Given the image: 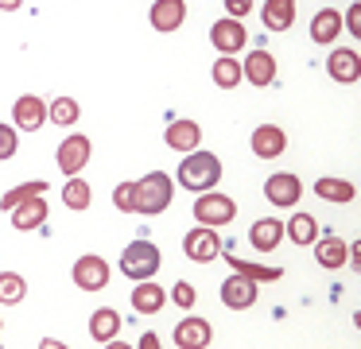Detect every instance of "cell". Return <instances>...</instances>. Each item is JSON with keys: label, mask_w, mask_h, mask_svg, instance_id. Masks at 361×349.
I'll return each instance as SVG.
<instances>
[{"label": "cell", "mask_w": 361, "mask_h": 349, "mask_svg": "<svg viewBox=\"0 0 361 349\" xmlns=\"http://www.w3.org/2000/svg\"><path fill=\"white\" fill-rule=\"evenodd\" d=\"M16 147H20V132L12 128V124H0V163L12 159V155H16Z\"/></svg>", "instance_id": "cell-34"}, {"label": "cell", "mask_w": 361, "mask_h": 349, "mask_svg": "<svg viewBox=\"0 0 361 349\" xmlns=\"http://www.w3.org/2000/svg\"><path fill=\"white\" fill-rule=\"evenodd\" d=\"M226 8H229V20H241V16H249V12H252L249 0H226Z\"/></svg>", "instance_id": "cell-36"}, {"label": "cell", "mask_w": 361, "mask_h": 349, "mask_svg": "<svg viewBox=\"0 0 361 349\" xmlns=\"http://www.w3.org/2000/svg\"><path fill=\"white\" fill-rule=\"evenodd\" d=\"M63 202H66V209H90V202H94V190H90V183L86 178H66V186H63Z\"/></svg>", "instance_id": "cell-29"}, {"label": "cell", "mask_w": 361, "mask_h": 349, "mask_svg": "<svg viewBox=\"0 0 361 349\" xmlns=\"http://www.w3.org/2000/svg\"><path fill=\"white\" fill-rule=\"evenodd\" d=\"M249 240H252L257 252H272V248L283 240V221H276V217H260V221H252Z\"/></svg>", "instance_id": "cell-20"}, {"label": "cell", "mask_w": 361, "mask_h": 349, "mask_svg": "<svg viewBox=\"0 0 361 349\" xmlns=\"http://www.w3.org/2000/svg\"><path fill=\"white\" fill-rule=\"evenodd\" d=\"M283 147H288V132H283L280 124H260V128L252 132V155H257V159H280Z\"/></svg>", "instance_id": "cell-10"}, {"label": "cell", "mask_w": 361, "mask_h": 349, "mask_svg": "<svg viewBox=\"0 0 361 349\" xmlns=\"http://www.w3.org/2000/svg\"><path fill=\"white\" fill-rule=\"evenodd\" d=\"M326 70H330V78L334 82H345V85H353L361 78V59H357V51H345V47H338V51H330V59H326Z\"/></svg>", "instance_id": "cell-17"}, {"label": "cell", "mask_w": 361, "mask_h": 349, "mask_svg": "<svg viewBox=\"0 0 361 349\" xmlns=\"http://www.w3.org/2000/svg\"><path fill=\"white\" fill-rule=\"evenodd\" d=\"M226 260L233 264V271H237V276L252 279V283H276V279L283 276L280 268H268V264H252V260H245V256H226Z\"/></svg>", "instance_id": "cell-26"}, {"label": "cell", "mask_w": 361, "mask_h": 349, "mask_svg": "<svg viewBox=\"0 0 361 349\" xmlns=\"http://www.w3.org/2000/svg\"><path fill=\"white\" fill-rule=\"evenodd\" d=\"M43 124H47V101L35 97V93L16 97V105H12V128H20V132H39Z\"/></svg>", "instance_id": "cell-7"}, {"label": "cell", "mask_w": 361, "mask_h": 349, "mask_svg": "<svg viewBox=\"0 0 361 349\" xmlns=\"http://www.w3.org/2000/svg\"><path fill=\"white\" fill-rule=\"evenodd\" d=\"M164 302H167L164 287L152 283V279H144V283L133 287V310H136V314H159V310H164Z\"/></svg>", "instance_id": "cell-19"}, {"label": "cell", "mask_w": 361, "mask_h": 349, "mask_svg": "<svg viewBox=\"0 0 361 349\" xmlns=\"http://www.w3.org/2000/svg\"><path fill=\"white\" fill-rule=\"evenodd\" d=\"M90 152H94L90 136H78V132H74V136H66L63 144H59V155H55L59 171H63L66 178H78V171L90 163Z\"/></svg>", "instance_id": "cell-5"}, {"label": "cell", "mask_w": 361, "mask_h": 349, "mask_svg": "<svg viewBox=\"0 0 361 349\" xmlns=\"http://www.w3.org/2000/svg\"><path fill=\"white\" fill-rule=\"evenodd\" d=\"M159 264H164V252H159L152 240H133V245L121 252V271H125L128 279H136V283L156 276Z\"/></svg>", "instance_id": "cell-3"}, {"label": "cell", "mask_w": 361, "mask_h": 349, "mask_svg": "<svg viewBox=\"0 0 361 349\" xmlns=\"http://www.w3.org/2000/svg\"><path fill=\"white\" fill-rule=\"evenodd\" d=\"M237 217V202L229 194H198L195 198V221L202 229H214V225H229Z\"/></svg>", "instance_id": "cell-4"}, {"label": "cell", "mask_w": 361, "mask_h": 349, "mask_svg": "<svg viewBox=\"0 0 361 349\" xmlns=\"http://www.w3.org/2000/svg\"><path fill=\"white\" fill-rule=\"evenodd\" d=\"M0 8H4V12H16V8H20V0H0Z\"/></svg>", "instance_id": "cell-40"}, {"label": "cell", "mask_w": 361, "mask_h": 349, "mask_svg": "<svg viewBox=\"0 0 361 349\" xmlns=\"http://www.w3.org/2000/svg\"><path fill=\"white\" fill-rule=\"evenodd\" d=\"M198 140H202V128H198L195 121H171L164 132V144L171 147V152H183V155L198 152Z\"/></svg>", "instance_id": "cell-15"}, {"label": "cell", "mask_w": 361, "mask_h": 349, "mask_svg": "<svg viewBox=\"0 0 361 349\" xmlns=\"http://www.w3.org/2000/svg\"><path fill=\"white\" fill-rule=\"evenodd\" d=\"M283 233H288L295 245H314V240H319V221H314L311 214H295L283 225Z\"/></svg>", "instance_id": "cell-27"}, {"label": "cell", "mask_w": 361, "mask_h": 349, "mask_svg": "<svg viewBox=\"0 0 361 349\" xmlns=\"http://www.w3.org/2000/svg\"><path fill=\"white\" fill-rule=\"evenodd\" d=\"M136 349H164V341H159V333H140V341H136Z\"/></svg>", "instance_id": "cell-38"}, {"label": "cell", "mask_w": 361, "mask_h": 349, "mask_svg": "<svg viewBox=\"0 0 361 349\" xmlns=\"http://www.w3.org/2000/svg\"><path fill=\"white\" fill-rule=\"evenodd\" d=\"M171 299H175V302H179V307H183V310H190V307H195V299H198V291H195V287H190V283H175V291H171Z\"/></svg>", "instance_id": "cell-35"}, {"label": "cell", "mask_w": 361, "mask_h": 349, "mask_svg": "<svg viewBox=\"0 0 361 349\" xmlns=\"http://www.w3.org/2000/svg\"><path fill=\"white\" fill-rule=\"evenodd\" d=\"M78 116H82V109H78V101H74V97H59V101H51V105H47V121H55L59 128H71Z\"/></svg>", "instance_id": "cell-31"}, {"label": "cell", "mask_w": 361, "mask_h": 349, "mask_svg": "<svg viewBox=\"0 0 361 349\" xmlns=\"http://www.w3.org/2000/svg\"><path fill=\"white\" fill-rule=\"evenodd\" d=\"M342 23H350L353 35H361V4H353L350 12H345V20H342Z\"/></svg>", "instance_id": "cell-37"}, {"label": "cell", "mask_w": 361, "mask_h": 349, "mask_svg": "<svg viewBox=\"0 0 361 349\" xmlns=\"http://www.w3.org/2000/svg\"><path fill=\"white\" fill-rule=\"evenodd\" d=\"M74 287H82V291H102V287H109V264L102 260V256L86 252L74 260Z\"/></svg>", "instance_id": "cell-6"}, {"label": "cell", "mask_w": 361, "mask_h": 349, "mask_svg": "<svg viewBox=\"0 0 361 349\" xmlns=\"http://www.w3.org/2000/svg\"><path fill=\"white\" fill-rule=\"evenodd\" d=\"M43 221H47V198H32V202L12 209V229H20V233L39 229Z\"/></svg>", "instance_id": "cell-23"}, {"label": "cell", "mask_w": 361, "mask_h": 349, "mask_svg": "<svg viewBox=\"0 0 361 349\" xmlns=\"http://www.w3.org/2000/svg\"><path fill=\"white\" fill-rule=\"evenodd\" d=\"M257 283H252V279H245V276H229L226 283H221V302H226L229 310H249L252 302H257Z\"/></svg>", "instance_id": "cell-13"}, {"label": "cell", "mask_w": 361, "mask_h": 349, "mask_svg": "<svg viewBox=\"0 0 361 349\" xmlns=\"http://www.w3.org/2000/svg\"><path fill=\"white\" fill-rule=\"evenodd\" d=\"M342 35V12L338 8H319L311 20V39L314 43H334Z\"/></svg>", "instance_id": "cell-22"}, {"label": "cell", "mask_w": 361, "mask_h": 349, "mask_svg": "<svg viewBox=\"0 0 361 349\" xmlns=\"http://www.w3.org/2000/svg\"><path fill=\"white\" fill-rule=\"evenodd\" d=\"M171 198H175V183L164 171H152V175H144L140 183H136V214L156 217L171 206Z\"/></svg>", "instance_id": "cell-2"}, {"label": "cell", "mask_w": 361, "mask_h": 349, "mask_svg": "<svg viewBox=\"0 0 361 349\" xmlns=\"http://www.w3.org/2000/svg\"><path fill=\"white\" fill-rule=\"evenodd\" d=\"M105 349H136V345H125V341H109Z\"/></svg>", "instance_id": "cell-41"}, {"label": "cell", "mask_w": 361, "mask_h": 349, "mask_svg": "<svg viewBox=\"0 0 361 349\" xmlns=\"http://www.w3.org/2000/svg\"><path fill=\"white\" fill-rule=\"evenodd\" d=\"M241 82L252 85H272L276 82V59L268 51H249L241 62Z\"/></svg>", "instance_id": "cell-14"}, {"label": "cell", "mask_w": 361, "mask_h": 349, "mask_svg": "<svg viewBox=\"0 0 361 349\" xmlns=\"http://www.w3.org/2000/svg\"><path fill=\"white\" fill-rule=\"evenodd\" d=\"M214 338V326L206 318H179L175 326V345L179 349H206Z\"/></svg>", "instance_id": "cell-11"}, {"label": "cell", "mask_w": 361, "mask_h": 349, "mask_svg": "<svg viewBox=\"0 0 361 349\" xmlns=\"http://www.w3.org/2000/svg\"><path fill=\"white\" fill-rule=\"evenodd\" d=\"M314 194L326 198V202H353L357 198L353 183H345V178H319V183H314Z\"/></svg>", "instance_id": "cell-28"}, {"label": "cell", "mask_w": 361, "mask_h": 349, "mask_svg": "<svg viewBox=\"0 0 361 349\" xmlns=\"http://www.w3.org/2000/svg\"><path fill=\"white\" fill-rule=\"evenodd\" d=\"M183 252L190 256L195 264H210L214 256L221 252V240H218V229H190L187 237H183Z\"/></svg>", "instance_id": "cell-9"}, {"label": "cell", "mask_w": 361, "mask_h": 349, "mask_svg": "<svg viewBox=\"0 0 361 349\" xmlns=\"http://www.w3.org/2000/svg\"><path fill=\"white\" fill-rule=\"evenodd\" d=\"M0 326H4V318H0Z\"/></svg>", "instance_id": "cell-42"}, {"label": "cell", "mask_w": 361, "mask_h": 349, "mask_svg": "<svg viewBox=\"0 0 361 349\" xmlns=\"http://www.w3.org/2000/svg\"><path fill=\"white\" fill-rule=\"evenodd\" d=\"M299 194H303V183H299V175H291V171L272 175L264 183V198L272 202V206H295Z\"/></svg>", "instance_id": "cell-12"}, {"label": "cell", "mask_w": 361, "mask_h": 349, "mask_svg": "<svg viewBox=\"0 0 361 349\" xmlns=\"http://www.w3.org/2000/svg\"><path fill=\"white\" fill-rule=\"evenodd\" d=\"M218 183H221V159H218V155H210V152L183 155L179 186H187V190H195V194H210Z\"/></svg>", "instance_id": "cell-1"}, {"label": "cell", "mask_w": 361, "mask_h": 349, "mask_svg": "<svg viewBox=\"0 0 361 349\" xmlns=\"http://www.w3.org/2000/svg\"><path fill=\"white\" fill-rule=\"evenodd\" d=\"M214 85H218V90H237V85H241V62L237 59L214 62Z\"/></svg>", "instance_id": "cell-32"}, {"label": "cell", "mask_w": 361, "mask_h": 349, "mask_svg": "<svg viewBox=\"0 0 361 349\" xmlns=\"http://www.w3.org/2000/svg\"><path fill=\"white\" fill-rule=\"evenodd\" d=\"M260 20L268 31H288L295 23V0H264L260 4Z\"/></svg>", "instance_id": "cell-18"}, {"label": "cell", "mask_w": 361, "mask_h": 349, "mask_svg": "<svg viewBox=\"0 0 361 349\" xmlns=\"http://www.w3.org/2000/svg\"><path fill=\"white\" fill-rule=\"evenodd\" d=\"M39 349H71V345H63V341H55V338H43Z\"/></svg>", "instance_id": "cell-39"}, {"label": "cell", "mask_w": 361, "mask_h": 349, "mask_svg": "<svg viewBox=\"0 0 361 349\" xmlns=\"http://www.w3.org/2000/svg\"><path fill=\"white\" fill-rule=\"evenodd\" d=\"M148 20L156 31H179L183 20H187V4H183V0H156Z\"/></svg>", "instance_id": "cell-16"}, {"label": "cell", "mask_w": 361, "mask_h": 349, "mask_svg": "<svg viewBox=\"0 0 361 349\" xmlns=\"http://www.w3.org/2000/svg\"><path fill=\"white\" fill-rule=\"evenodd\" d=\"M27 295V283L20 271H0V302L4 307H16V302H24Z\"/></svg>", "instance_id": "cell-30"}, {"label": "cell", "mask_w": 361, "mask_h": 349, "mask_svg": "<svg viewBox=\"0 0 361 349\" xmlns=\"http://www.w3.org/2000/svg\"><path fill=\"white\" fill-rule=\"evenodd\" d=\"M0 349H4V345H0Z\"/></svg>", "instance_id": "cell-43"}, {"label": "cell", "mask_w": 361, "mask_h": 349, "mask_svg": "<svg viewBox=\"0 0 361 349\" xmlns=\"http://www.w3.org/2000/svg\"><path fill=\"white\" fill-rule=\"evenodd\" d=\"M245 23L241 20H218L210 27V43L218 47V59H233L237 51L245 47Z\"/></svg>", "instance_id": "cell-8"}, {"label": "cell", "mask_w": 361, "mask_h": 349, "mask_svg": "<svg viewBox=\"0 0 361 349\" xmlns=\"http://www.w3.org/2000/svg\"><path fill=\"white\" fill-rule=\"evenodd\" d=\"M117 333H121V314L113 307H102V310L90 314V338L94 341L109 345V341H117Z\"/></svg>", "instance_id": "cell-21"}, {"label": "cell", "mask_w": 361, "mask_h": 349, "mask_svg": "<svg viewBox=\"0 0 361 349\" xmlns=\"http://www.w3.org/2000/svg\"><path fill=\"white\" fill-rule=\"evenodd\" d=\"M314 260H319L322 268H342V264L350 260V248H345L342 237H319L314 240Z\"/></svg>", "instance_id": "cell-24"}, {"label": "cell", "mask_w": 361, "mask_h": 349, "mask_svg": "<svg viewBox=\"0 0 361 349\" xmlns=\"http://www.w3.org/2000/svg\"><path fill=\"white\" fill-rule=\"evenodd\" d=\"M47 194V178H35V183H20V186H12L4 198H0V209L4 214H12L16 206H24V202H32V198H43Z\"/></svg>", "instance_id": "cell-25"}, {"label": "cell", "mask_w": 361, "mask_h": 349, "mask_svg": "<svg viewBox=\"0 0 361 349\" xmlns=\"http://www.w3.org/2000/svg\"><path fill=\"white\" fill-rule=\"evenodd\" d=\"M113 206H117L121 214H136V183H117V190H113Z\"/></svg>", "instance_id": "cell-33"}]
</instances>
